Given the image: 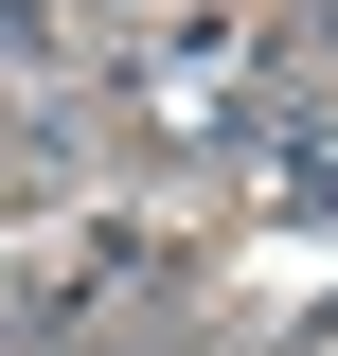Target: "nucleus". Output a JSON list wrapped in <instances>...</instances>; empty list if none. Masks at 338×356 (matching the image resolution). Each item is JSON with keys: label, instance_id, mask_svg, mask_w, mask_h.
I'll list each match as a JSON object with an SVG mask.
<instances>
[{"label": "nucleus", "instance_id": "1", "mask_svg": "<svg viewBox=\"0 0 338 356\" xmlns=\"http://www.w3.org/2000/svg\"><path fill=\"white\" fill-rule=\"evenodd\" d=\"M72 161H89V125L18 89V107H0V214H36V196H72Z\"/></svg>", "mask_w": 338, "mask_h": 356}]
</instances>
